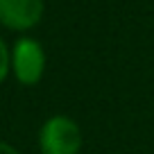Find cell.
Masks as SVG:
<instances>
[{
    "mask_svg": "<svg viewBox=\"0 0 154 154\" xmlns=\"http://www.w3.org/2000/svg\"><path fill=\"white\" fill-rule=\"evenodd\" d=\"M38 140L43 154H77L82 147V131L75 120L66 116H54L43 125Z\"/></svg>",
    "mask_w": 154,
    "mask_h": 154,
    "instance_id": "6da1fadb",
    "label": "cell"
},
{
    "mask_svg": "<svg viewBox=\"0 0 154 154\" xmlns=\"http://www.w3.org/2000/svg\"><path fill=\"white\" fill-rule=\"evenodd\" d=\"M11 61H14V72L18 77V82L23 84H36L43 75V66H45L43 50L32 38H20L16 43Z\"/></svg>",
    "mask_w": 154,
    "mask_h": 154,
    "instance_id": "7a4b0ae2",
    "label": "cell"
},
{
    "mask_svg": "<svg viewBox=\"0 0 154 154\" xmlns=\"http://www.w3.org/2000/svg\"><path fill=\"white\" fill-rule=\"evenodd\" d=\"M43 0H0V23L11 29H27L38 23Z\"/></svg>",
    "mask_w": 154,
    "mask_h": 154,
    "instance_id": "3957f363",
    "label": "cell"
},
{
    "mask_svg": "<svg viewBox=\"0 0 154 154\" xmlns=\"http://www.w3.org/2000/svg\"><path fill=\"white\" fill-rule=\"evenodd\" d=\"M7 70H9V52H7V45L0 38V82L7 77Z\"/></svg>",
    "mask_w": 154,
    "mask_h": 154,
    "instance_id": "277c9868",
    "label": "cell"
},
{
    "mask_svg": "<svg viewBox=\"0 0 154 154\" xmlns=\"http://www.w3.org/2000/svg\"><path fill=\"white\" fill-rule=\"evenodd\" d=\"M0 154H18V152H16L11 145H7V143H2V140H0Z\"/></svg>",
    "mask_w": 154,
    "mask_h": 154,
    "instance_id": "5b68a950",
    "label": "cell"
}]
</instances>
